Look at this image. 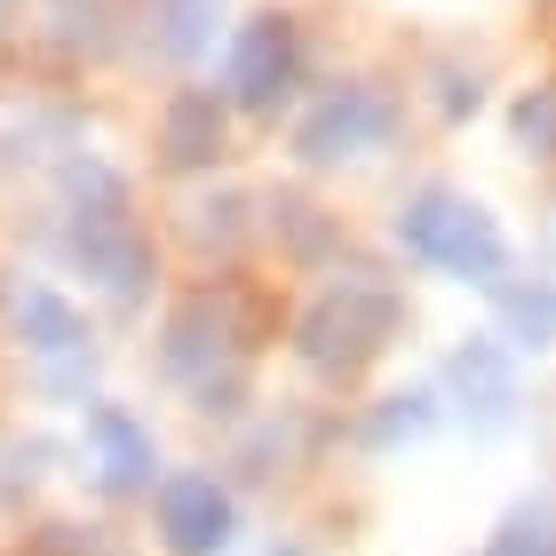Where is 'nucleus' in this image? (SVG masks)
<instances>
[{
	"mask_svg": "<svg viewBox=\"0 0 556 556\" xmlns=\"http://www.w3.org/2000/svg\"><path fill=\"white\" fill-rule=\"evenodd\" d=\"M160 517H167V541L184 556H207V548H223V533H231V509H223V493L207 485V477L167 485L160 493Z\"/></svg>",
	"mask_w": 556,
	"mask_h": 556,
	"instance_id": "nucleus-1",
	"label": "nucleus"
},
{
	"mask_svg": "<svg viewBox=\"0 0 556 556\" xmlns=\"http://www.w3.org/2000/svg\"><path fill=\"white\" fill-rule=\"evenodd\" d=\"M493 556H556V533H548V517H517L509 533L493 541Z\"/></svg>",
	"mask_w": 556,
	"mask_h": 556,
	"instance_id": "nucleus-2",
	"label": "nucleus"
}]
</instances>
